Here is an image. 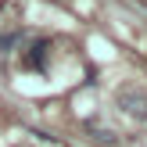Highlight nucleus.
<instances>
[{
  "mask_svg": "<svg viewBox=\"0 0 147 147\" xmlns=\"http://www.w3.org/2000/svg\"><path fill=\"white\" fill-rule=\"evenodd\" d=\"M115 104H119L122 111L129 115V119L147 122V86H136V83L122 86V90L115 93Z\"/></svg>",
  "mask_w": 147,
  "mask_h": 147,
  "instance_id": "1",
  "label": "nucleus"
},
{
  "mask_svg": "<svg viewBox=\"0 0 147 147\" xmlns=\"http://www.w3.org/2000/svg\"><path fill=\"white\" fill-rule=\"evenodd\" d=\"M50 47H54V43H50L47 36L29 40L25 50H22V68L25 72H47L50 68Z\"/></svg>",
  "mask_w": 147,
  "mask_h": 147,
  "instance_id": "2",
  "label": "nucleus"
},
{
  "mask_svg": "<svg viewBox=\"0 0 147 147\" xmlns=\"http://www.w3.org/2000/svg\"><path fill=\"white\" fill-rule=\"evenodd\" d=\"M22 40H25V32H22V29H11V32H4V36H0V54H14V50H18V43Z\"/></svg>",
  "mask_w": 147,
  "mask_h": 147,
  "instance_id": "3",
  "label": "nucleus"
},
{
  "mask_svg": "<svg viewBox=\"0 0 147 147\" xmlns=\"http://www.w3.org/2000/svg\"><path fill=\"white\" fill-rule=\"evenodd\" d=\"M90 133H93V140H100V144H115V133H111V129H93L90 126Z\"/></svg>",
  "mask_w": 147,
  "mask_h": 147,
  "instance_id": "4",
  "label": "nucleus"
},
{
  "mask_svg": "<svg viewBox=\"0 0 147 147\" xmlns=\"http://www.w3.org/2000/svg\"><path fill=\"white\" fill-rule=\"evenodd\" d=\"M0 11H4V4H0Z\"/></svg>",
  "mask_w": 147,
  "mask_h": 147,
  "instance_id": "5",
  "label": "nucleus"
}]
</instances>
